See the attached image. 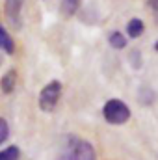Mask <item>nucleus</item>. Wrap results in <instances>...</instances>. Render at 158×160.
<instances>
[{
  "label": "nucleus",
  "instance_id": "obj_1",
  "mask_svg": "<svg viewBox=\"0 0 158 160\" xmlns=\"http://www.w3.org/2000/svg\"><path fill=\"white\" fill-rule=\"evenodd\" d=\"M102 116L110 125H123L130 119V108L121 99H110L102 106Z\"/></svg>",
  "mask_w": 158,
  "mask_h": 160
},
{
  "label": "nucleus",
  "instance_id": "obj_2",
  "mask_svg": "<svg viewBox=\"0 0 158 160\" xmlns=\"http://www.w3.org/2000/svg\"><path fill=\"white\" fill-rule=\"evenodd\" d=\"M62 82L60 80H50L43 89L39 91V108L43 112H54L60 97H62Z\"/></svg>",
  "mask_w": 158,
  "mask_h": 160
},
{
  "label": "nucleus",
  "instance_id": "obj_3",
  "mask_svg": "<svg viewBox=\"0 0 158 160\" xmlns=\"http://www.w3.org/2000/svg\"><path fill=\"white\" fill-rule=\"evenodd\" d=\"M73 160H97L95 147L87 142V140H75V153Z\"/></svg>",
  "mask_w": 158,
  "mask_h": 160
},
{
  "label": "nucleus",
  "instance_id": "obj_4",
  "mask_svg": "<svg viewBox=\"0 0 158 160\" xmlns=\"http://www.w3.org/2000/svg\"><path fill=\"white\" fill-rule=\"evenodd\" d=\"M21 6H22V0H7V4H6L7 21L15 28H21Z\"/></svg>",
  "mask_w": 158,
  "mask_h": 160
},
{
  "label": "nucleus",
  "instance_id": "obj_5",
  "mask_svg": "<svg viewBox=\"0 0 158 160\" xmlns=\"http://www.w3.org/2000/svg\"><path fill=\"white\" fill-rule=\"evenodd\" d=\"M15 86H17V71L15 69H9L0 78V89H2V93L9 95V93L15 91Z\"/></svg>",
  "mask_w": 158,
  "mask_h": 160
},
{
  "label": "nucleus",
  "instance_id": "obj_6",
  "mask_svg": "<svg viewBox=\"0 0 158 160\" xmlns=\"http://www.w3.org/2000/svg\"><path fill=\"white\" fill-rule=\"evenodd\" d=\"M143 30H145V24H143V21L138 19V17H134V19H130V21L126 22V36H128L130 39H138V38L143 34Z\"/></svg>",
  "mask_w": 158,
  "mask_h": 160
},
{
  "label": "nucleus",
  "instance_id": "obj_7",
  "mask_svg": "<svg viewBox=\"0 0 158 160\" xmlns=\"http://www.w3.org/2000/svg\"><path fill=\"white\" fill-rule=\"evenodd\" d=\"M0 50H4L6 54H13L15 52V41L9 36V32L0 24Z\"/></svg>",
  "mask_w": 158,
  "mask_h": 160
},
{
  "label": "nucleus",
  "instance_id": "obj_8",
  "mask_svg": "<svg viewBox=\"0 0 158 160\" xmlns=\"http://www.w3.org/2000/svg\"><path fill=\"white\" fill-rule=\"evenodd\" d=\"M82 0H62V13L65 17H73L80 8Z\"/></svg>",
  "mask_w": 158,
  "mask_h": 160
},
{
  "label": "nucleus",
  "instance_id": "obj_9",
  "mask_svg": "<svg viewBox=\"0 0 158 160\" xmlns=\"http://www.w3.org/2000/svg\"><path fill=\"white\" fill-rule=\"evenodd\" d=\"M108 43H110V47H112V48L121 50V48H125V47H126V38H125L121 32H112V34L108 36Z\"/></svg>",
  "mask_w": 158,
  "mask_h": 160
},
{
  "label": "nucleus",
  "instance_id": "obj_10",
  "mask_svg": "<svg viewBox=\"0 0 158 160\" xmlns=\"http://www.w3.org/2000/svg\"><path fill=\"white\" fill-rule=\"evenodd\" d=\"M21 158V149L17 145H9L0 151V160H19Z\"/></svg>",
  "mask_w": 158,
  "mask_h": 160
},
{
  "label": "nucleus",
  "instance_id": "obj_11",
  "mask_svg": "<svg viewBox=\"0 0 158 160\" xmlns=\"http://www.w3.org/2000/svg\"><path fill=\"white\" fill-rule=\"evenodd\" d=\"M75 140H77V138H69V142H67L65 149L56 157V160H73V153H75Z\"/></svg>",
  "mask_w": 158,
  "mask_h": 160
},
{
  "label": "nucleus",
  "instance_id": "obj_12",
  "mask_svg": "<svg viewBox=\"0 0 158 160\" xmlns=\"http://www.w3.org/2000/svg\"><path fill=\"white\" fill-rule=\"evenodd\" d=\"M9 136V125L4 118H0V143H4Z\"/></svg>",
  "mask_w": 158,
  "mask_h": 160
},
{
  "label": "nucleus",
  "instance_id": "obj_13",
  "mask_svg": "<svg viewBox=\"0 0 158 160\" xmlns=\"http://www.w3.org/2000/svg\"><path fill=\"white\" fill-rule=\"evenodd\" d=\"M130 63L134 65V69H140V65H141V54H140V50H132L130 52Z\"/></svg>",
  "mask_w": 158,
  "mask_h": 160
},
{
  "label": "nucleus",
  "instance_id": "obj_14",
  "mask_svg": "<svg viewBox=\"0 0 158 160\" xmlns=\"http://www.w3.org/2000/svg\"><path fill=\"white\" fill-rule=\"evenodd\" d=\"M149 6H151V9H153L155 19L158 21V0H149Z\"/></svg>",
  "mask_w": 158,
  "mask_h": 160
},
{
  "label": "nucleus",
  "instance_id": "obj_15",
  "mask_svg": "<svg viewBox=\"0 0 158 160\" xmlns=\"http://www.w3.org/2000/svg\"><path fill=\"white\" fill-rule=\"evenodd\" d=\"M155 50H158V41L155 43Z\"/></svg>",
  "mask_w": 158,
  "mask_h": 160
},
{
  "label": "nucleus",
  "instance_id": "obj_16",
  "mask_svg": "<svg viewBox=\"0 0 158 160\" xmlns=\"http://www.w3.org/2000/svg\"><path fill=\"white\" fill-rule=\"evenodd\" d=\"M0 65H2V56H0Z\"/></svg>",
  "mask_w": 158,
  "mask_h": 160
}]
</instances>
